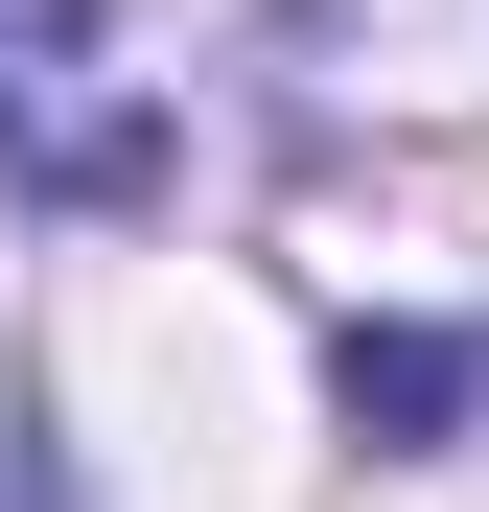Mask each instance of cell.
I'll use <instances>...</instances> for the list:
<instances>
[{"mask_svg": "<svg viewBox=\"0 0 489 512\" xmlns=\"http://www.w3.org/2000/svg\"><path fill=\"white\" fill-rule=\"evenodd\" d=\"M326 396H350V443H443V419L489 396V350H466V326H350Z\"/></svg>", "mask_w": 489, "mask_h": 512, "instance_id": "obj_2", "label": "cell"}, {"mask_svg": "<svg viewBox=\"0 0 489 512\" xmlns=\"http://www.w3.org/2000/svg\"><path fill=\"white\" fill-rule=\"evenodd\" d=\"M0 163L24 187H70V210H117L140 187V94H94V0H0Z\"/></svg>", "mask_w": 489, "mask_h": 512, "instance_id": "obj_1", "label": "cell"}]
</instances>
